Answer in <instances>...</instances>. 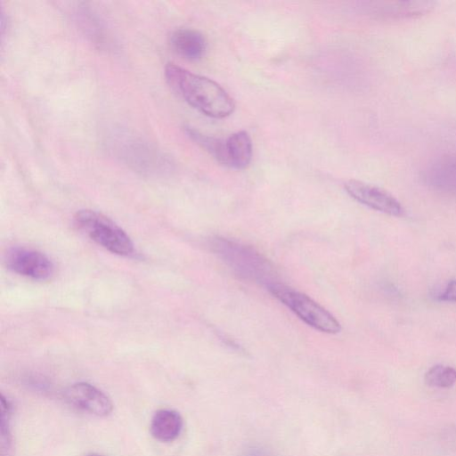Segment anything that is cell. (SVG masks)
<instances>
[{
	"label": "cell",
	"mask_w": 456,
	"mask_h": 456,
	"mask_svg": "<svg viewBox=\"0 0 456 456\" xmlns=\"http://www.w3.org/2000/svg\"><path fill=\"white\" fill-rule=\"evenodd\" d=\"M436 297L440 301L456 302V280L448 281L444 289Z\"/></svg>",
	"instance_id": "obj_16"
},
{
	"label": "cell",
	"mask_w": 456,
	"mask_h": 456,
	"mask_svg": "<svg viewBox=\"0 0 456 456\" xmlns=\"http://www.w3.org/2000/svg\"><path fill=\"white\" fill-rule=\"evenodd\" d=\"M267 289L300 320L312 328L329 334H336L340 331L339 322L328 310L307 295L281 282L270 286Z\"/></svg>",
	"instance_id": "obj_3"
},
{
	"label": "cell",
	"mask_w": 456,
	"mask_h": 456,
	"mask_svg": "<svg viewBox=\"0 0 456 456\" xmlns=\"http://www.w3.org/2000/svg\"><path fill=\"white\" fill-rule=\"evenodd\" d=\"M81 13L78 14L79 20L82 23L83 29L90 33L93 41H96L97 44H101L102 38V24L99 21L98 18L88 9H82Z\"/></svg>",
	"instance_id": "obj_15"
},
{
	"label": "cell",
	"mask_w": 456,
	"mask_h": 456,
	"mask_svg": "<svg viewBox=\"0 0 456 456\" xmlns=\"http://www.w3.org/2000/svg\"><path fill=\"white\" fill-rule=\"evenodd\" d=\"M183 426V418L178 411L171 409H161L152 416L150 431L156 440L168 443L175 440L180 436Z\"/></svg>",
	"instance_id": "obj_12"
},
{
	"label": "cell",
	"mask_w": 456,
	"mask_h": 456,
	"mask_svg": "<svg viewBox=\"0 0 456 456\" xmlns=\"http://www.w3.org/2000/svg\"><path fill=\"white\" fill-rule=\"evenodd\" d=\"M422 180L431 190L456 198V154L442 156L428 165Z\"/></svg>",
	"instance_id": "obj_8"
},
{
	"label": "cell",
	"mask_w": 456,
	"mask_h": 456,
	"mask_svg": "<svg viewBox=\"0 0 456 456\" xmlns=\"http://www.w3.org/2000/svg\"><path fill=\"white\" fill-rule=\"evenodd\" d=\"M86 456H102V455H100L98 453H90V454H88Z\"/></svg>",
	"instance_id": "obj_17"
},
{
	"label": "cell",
	"mask_w": 456,
	"mask_h": 456,
	"mask_svg": "<svg viewBox=\"0 0 456 456\" xmlns=\"http://www.w3.org/2000/svg\"><path fill=\"white\" fill-rule=\"evenodd\" d=\"M344 187L354 200L376 211L393 216H401L404 212L399 200L381 188L358 180H348Z\"/></svg>",
	"instance_id": "obj_7"
},
{
	"label": "cell",
	"mask_w": 456,
	"mask_h": 456,
	"mask_svg": "<svg viewBox=\"0 0 456 456\" xmlns=\"http://www.w3.org/2000/svg\"><path fill=\"white\" fill-rule=\"evenodd\" d=\"M252 155V141L248 132L240 130L225 139V167L245 169L251 162Z\"/></svg>",
	"instance_id": "obj_11"
},
{
	"label": "cell",
	"mask_w": 456,
	"mask_h": 456,
	"mask_svg": "<svg viewBox=\"0 0 456 456\" xmlns=\"http://www.w3.org/2000/svg\"><path fill=\"white\" fill-rule=\"evenodd\" d=\"M12 414V405L11 402L3 394L1 395V438L0 449L1 456H12L13 444L11 431V418Z\"/></svg>",
	"instance_id": "obj_13"
},
{
	"label": "cell",
	"mask_w": 456,
	"mask_h": 456,
	"mask_svg": "<svg viewBox=\"0 0 456 456\" xmlns=\"http://www.w3.org/2000/svg\"><path fill=\"white\" fill-rule=\"evenodd\" d=\"M5 263L15 273L37 281L48 280L54 273V265L49 257L31 248L16 247L9 249Z\"/></svg>",
	"instance_id": "obj_6"
},
{
	"label": "cell",
	"mask_w": 456,
	"mask_h": 456,
	"mask_svg": "<svg viewBox=\"0 0 456 456\" xmlns=\"http://www.w3.org/2000/svg\"><path fill=\"white\" fill-rule=\"evenodd\" d=\"M435 6L436 2L433 1L395 0L372 2L367 9L379 19L397 20L420 17L430 12Z\"/></svg>",
	"instance_id": "obj_9"
},
{
	"label": "cell",
	"mask_w": 456,
	"mask_h": 456,
	"mask_svg": "<svg viewBox=\"0 0 456 456\" xmlns=\"http://www.w3.org/2000/svg\"><path fill=\"white\" fill-rule=\"evenodd\" d=\"M428 386L439 388H449L456 383V369L444 364L432 366L425 374Z\"/></svg>",
	"instance_id": "obj_14"
},
{
	"label": "cell",
	"mask_w": 456,
	"mask_h": 456,
	"mask_svg": "<svg viewBox=\"0 0 456 456\" xmlns=\"http://www.w3.org/2000/svg\"><path fill=\"white\" fill-rule=\"evenodd\" d=\"M208 247L240 278L266 289L279 282L273 265L254 248L221 236L211 238Z\"/></svg>",
	"instance_id": "obj_2"
},
{
	"label": "cell",
	"mask_w": 456,
	"mask_h": 456,
	"mask_svg": "<svg viewBox=\"0 0 456 456\" xmlns=\"http://www.w3.org/2000/svg\"><path fill=\"white\" fill-rule=\"evenodd\" d=\"M75 224L92 240L120 256L134 252L129 236L111 219L94 210L84 209L74 216Z\"/></svg>",
	"instance_id": "obj_4"
},
{
	"label": "cell",
	"mask_w": 456,
	"mask_h": 456,
	"mask_svg": "<svg viewBox=\"0 0 456 456\" xmlns=\"http://www.w3.org/2000/svg\"><path fill=\"white\" fill-rule=\"evenodd\" d=\"M63 398L73 409L96 417H106L113 410L110 397L98 387L86 382H78L68 387L63 392Z\"/></svg>",
	"instance_id": "obj_5"
},
{
	"label": "cell",
	"mask_w": 456,
	"mask_h": 456,
	"mask_svg": "<svg viewBox=\"0 0 456 456\" xmlns=\"http://www.w3.org/2000/svg\"><path fill=\"white\" fill-rule=\"evenodd\" d=\"M164 74L170 87L202 114L223 118L233 112V99L216 81L173 63L166 65Z\"/></svg>",
	"instance_id": "obj_1"
},
{
	"label": "cell",
	"mask_w": 456,
	"mask_h": 456,
	"mask_svg": "<svg viewBox=\"0 0 456 456\" xmlns=\"http://www.w3.org/2000/svg\"><path fill=\"white\" fill-rule=\"evenodd\" d=\"M174 52L188 61H198L203 57L207 49L205 37L200 31L183 28L174 30L169 37Z\"/></svg>",
	"instance_id": "obj_10"
}]
</instances>
